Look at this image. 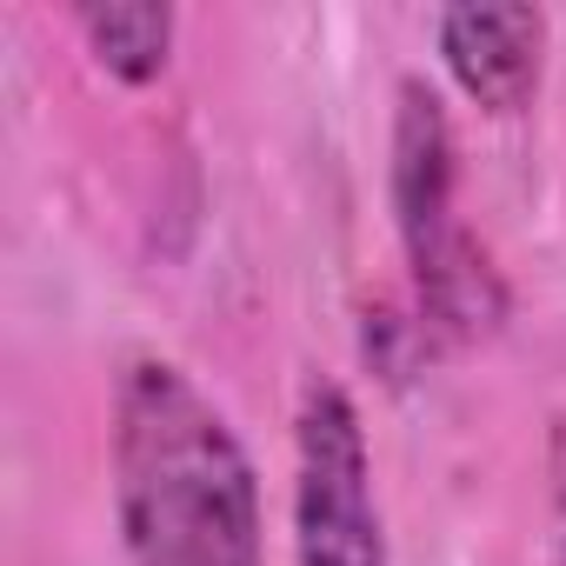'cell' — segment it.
Returning a JSON list of instances; mask_svg holds the SVG:
<instances>
[{"label":"cell","mask_w":566,"mask_h":566,"mask_svg":"<svg viewBox=\"0 0 566 566\" xmlns=\"http://www.w3.org/2000/svg\"><path fill=\"white\" fill-rule=\"evenodd\" d=\"M114 526L127 566H266V520L247 440L167 354L114 380Z\"/></svg>","instance_id":"obj_1"},{"label":"cell","mask_w":566,"mask_h":566,"mask_svg":"<svg viewBox=\"0 0 566 566\" xmlns=\"http://www.w3.org/2000/svg\"><path fill=\"white\" fill-rule=\"evenodd\" d=\"M387 193L394 233L413 280V314L427 334L473 347L506 321V280L486 240L460 213V147L440 87L407 74L394 87V140H387Z\"/></svg>","instance_id":"obj_2"},{"label":"cell","mask_w":566,"mask_h":566,"mask_svg":"<svg viewBox=\"0 0 566 566\" xmlns=\"http://www.w3.org/2000/svg\"><path fill=\"white\" fill-rule=\"evenodd\" d=\"M294 566H387L374 447L334 374H307L294 400Z\"/></svg>","instance_id":"obj_3"},{"label":"cell","mask_w":566,"mask_h":566,"mask_svg":"<svg viewBox=\"0 0 566 566\" xmlns=\"http://www.w3.org/2000/svg\"><path fill=\"white\" fill-rule=\"evenodd\" d=\"M433 41H440L453 87L480 114L513 120L533 107L539 74H546V14L539 8H447L433 21Z\"/></svg>","instance_id":"obj_4"},{"label":"cell","mask_w":566,"mask_h":566,"mask_svg":"<svg viewBox=\"0 0 566 566\" xmlns=\"http://www.w3.org/2000/svg\"><path fill=\"white\" fill-rule=\"evenodd\" d=\"M74 34L101 74H114L120 87H154L174 61L180 14L160 0H94V8H74Z\"/></svg>","instance_id":"obj_5"},{"label":"cell","mask_w":566,"mask_h":566,"mask_svg":"<svg viewBox=\"0 0 566 566\" xmlns=\"http://www.w3.org/2000/svg\"><path fill=\"white\" fill-rule=\"evenodd\" d=\"M559 566H566V533H559Z\"/></svg>","instance_id":"obj_6"}]
</instances>
